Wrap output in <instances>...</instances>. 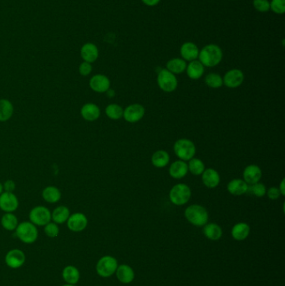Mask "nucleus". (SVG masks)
Returning <instances> with one entry per match:
<instances>
[{
	"instance_id": "nucleus-36",
	"label": "nucleus",
	"mask_w": 285,
	"mask_h": 286,
	"mask_svg": "<svg viewBox=\"0 0 285 286\" xmlns=\"http://www.w3.org/2000/svg\"><path fill=\"white\" fill-rule=\"evenodd\" d=\"M266 192H267V188L265 187L264 184L259 182H257V183H254V184L248 185L247 193L253 194L257 198H262L266 194Z\"/></svg>"
},
{
	"instance_id": "nucleus-47",
	"label": "nucleus",
	"mask_w": 285,
	"mask_h": 286,
	"mask_svg": "<svg viewBox=\"0 0 285 286\" xmlns=\"http://www.w3.org/2000/svg\"><path fill=\"white\" fill-rule=\"evenodd\" d=\"M74 286V285H69V284H66V285H64V286Z\"/></svg>"
},
{
	"instance_id": "nucleus-2",
	"label": "nucleus",
	"mask_w": 285,
	"mask_h": 286,
	"mask_svg": "<svg viewBox=\"0 0 285 286\" xmlns=\"http://www.w3.org/2000/svg\"><path fill=\"white\" fill-rule=\"evenodd\" d=\"M15 231L16 237L21 242L27 244L35 243L39 236L37 226H35L30 221H23L19 223Z\"/></svg>"
},
{
	"instance_id": "nucleus-35",
	"label": "nucleus",
	"mask_w": 285,
	"mask_h": 286,
	"mask_svg": "<svg viewBox=\"0 0 285 286\" xmlns=\"http://www.w3.org/2000/svg\"><path fill=\"white\" fill-rule=\"evenodd\" d=\"M205 83L207 84V87L213 89H218L222 87L223 81L221 75L217 74V73H210L206 75L205 77Z\"/></svg>"
},
{
	"instance_id": "nucleus-41",
	"label": "nucleus",
	"mask_w": 285,
	"mask_h": 286,
	"mask_svg": "<svg viewBox=\"0 0 285 286\" xmlns=\"http://www.w3.org/2000/svg\"><path fill=\"white\" fill-rule=\"evenodd\" d=\"M266 194L268 195V198L271 200L278 199L281 196L279 188H276V187H272V188H268L267 192H266Z\"/></svg>"
},
{
	"instance_id": "nucleus-45",
	"label": "nucleus",
	"mask_w": 285,
	"mask_h": 286,
	"mask_svg": "<svg viewBox=\"0 0 285 286\" xmlns=\"http://www.w3.org/2000/svg\"><path fill=\"white\" fill-rule=\"evenodd\" d=\"M106 93H107V96L110 97V98H112V97H114L115 95V90L110 89V88L109 90H107Z\"/></svg>"
},
{
	"instance_id": "nucleus-15",
	"label": "nucleus",
	"mask_w": 285,
	"mask_h": 286,
	"mask_svg": "<svg viewBox=\"0 0 285 286\" xmlns=\"http://www.w3.org/2000/svg\"><path fill=\"white\" fill-rule=\"evenodd\" d=\"M199 51L198 46L196 44L193 42H185L181 44L180 48V53H181V59H183L185 61H196L198 59Z\"/></svg>"
},
{
	"instance_id": "nucleus-13",
	"label": "nucleus",
	"mask_w": 285,
	"mask_h": 286,
	"mask_svg": "<svg viewBox=\"0 0 285 286\" xmlns=\"http://www.w3.org/2000/svg\"><path fill=\"white\" fill-rule=\"evenodd\" d=\"M145 115V108L140 104L130 105L123 111V118L129 123H135L141 121Z\"/></svg>"
},
{
	"instance_id": "nucleus-27",
	"label": "nucleus",
	"mask_w": 285,
	"mask_h": 286,
	"mask_svg": "<svg viewBox=\"0 0 285 286\" xmlns=\"http://www.w3.org/2000/svg\"><path fill=\"white\" fill-rule=\"evenodd\" d=\"M15 112L12 102L7 99H0V122H5L11 119Z\"/></svg>"
},
{
	"instance_id": "nucleus-43",
	"label": "nucleus",
	"mask_w": 285,
	"mask_h": 286,
	"mask_svg": "<svg viewBox=\"0 0 285 286\" xmlns=\"http://www.w3.org/2000/svg\"><path fill=\"white\" fill-rule=\"evenodd\" d=\"M141 2L144 3L145 5L154 7L157 5L161 2V0H141Z\"/></svg>"
},
{
	"instance_id": "nucleus-4",
	"label": "nucleus",
	"mask_w": 285,
	"mask_h": 286,
	"mask_svg": "<svg viewBox=\"0 0 285 286\" xmlns=\"http://www.w3.org/2000/svg\"><path fill=\"white\" fill-rule=\"evenodd\" d=\"M174 153L181 161H189L196 154V147L189 139L181 138L177 140L174 147Z\"/></svg>"
},
{
	"instance_id": "nucleus-38",
	"label": "nucleus",
	"mask_w": 285,
	"mask_h": 286,
	"mask_svg": "<svg viewBox=\"0 0 285 286\" xmlns=\"http://www.w3.org/2000/svg\"><path fill=\"white\" fill-rule=\"evenodd\" d=\"M270 10L276 15H284L285 13V0H271Z\"/></svg>"
},
{
	"instance_id": "nucleus-3",
	"label": "nucleus",
	"mask_w": 285,
	"mask_h": 286,
	"mask_svg": "<svg viewBox=\"0 0 285 286\" xmlns=\"http://www.w3.org/2000/svg\"><path fill=\"white\" fill-rule=\"evenodd\" d=\"M184 214L188 222L197 227L204 226L208 221V213L207 209L202 205H190L186 208Z\"/></svg>"
},
{
	"instance_id": "nucleus-1",
	"label": "nucleus",
	"mask_w": 285,
	"mask_h": 286,
	"mask_svg": "<svg viewBox=\"0 0 285 286\" xmlns=\"http://www.w3.org/2000/svg\"><path fill=\"white\" fill-rule=\"evenodd\" d=\"M222 50L218 44H209L199 51L198 61L204 67H215L222 60Z\"/></svg>"
},
{
	"instance_id": "nucleus-30",
	"label": "nucleus",
	"mask_w": 285,
	"mask_h": 286,
	"mask_svg": "<svg viewBox=\"0 0 285 286\" xmlns=\"http://www.w3.org/2000/svg\"><path fill=\"white\" fill-rule=\"evenodd\" d=\"M187 68V61L181 58H173L167 61V69L174 75L184 72Z\"/></svg>"
},
{
	"instance_id": "nucleus-46",
	"label": "nucleus",
	"mask_w": 285,
	"mask_h": 286,
	"mask_svg": "<svg viewBox=\"0 0 285 286\" xmlns=\"http://www.w3.org/2000/svg\"><path fill=\"white\" fill-rule=\"evenodd\" d=\"M3 192V183L0 182V194H2Z\"/></svg>"
},
{
	"instance_id": "nucleus-20",
	"label": "nucleus",
	"mask_w": 285,
	"mask_h": 286,
	"mask_svg": "<svg viewBox=\"0 0 285 286\" xmlns=\"http://www.w3.org/2000/svg\"><path fill=\"white\" fill-rule=\"evenodd\" d=\"M188 173V167L187 163L184 161L178 160L173 162L169 168V174L173 178L175 179H181L183 178Z\"/></svg>"
},
{
	"instance_id": "nucleus-14",
	"label": "nucleus",
	"mask_w": 285,
	"mask_h": 286,
	"mask_svg": "<svg viewBox=\"0 0 285 286\" xmlns=\"http://www.w3.org/2000/svg\"><path fill=\"white\" fill-rule=\"evenodd\" d=\"M90 89L96 93H106L110 88V81L107 75L97 74L93 75L89 82Z\"/></svg>"
},
{
	"instance_id": "nucleus-33",
	"label": "nucleus",
	"mask_w": 285,
	"mask_h": 286,
	"mask_svg": "<svg viewBox=\"0 0 285 286\" xmlns=\"http://www.w3.org/2000/svg\"><path fill=\"white\" fill-rule=\"evenodd\" d=\"M187 167H188V171L194 176L202 175L205 170V165L202 160L194 158V157L189 160Z\"/></svg>"
},
{
	"instance_id": "nucleus-24",
	"label": "nucleus",
	"mask_w": 285,
	"mask_h": 286,
	"mask_svg": "<svg viewBox=\"0 0 285 286\" xmlns=\"http://www.w3.org/2000/svg\"><path fill=\"white\" fill-rule=\"evenodd\" d=\"M70 215L68 207L65 205L58 206L51 212V221L57 224H63L67 222Z\"/></svg>"
},
{
	"instance_id": "nucleus-18",
	"label": "nucleus",
	"mask_w": 285,
	"mask_h": 286,
	"mask_svg": "<svg viewBox=\"0 0 285 286\" xmlns=\"http://www.w3.org/2000/svg\"><path fill=\"white\" fill-rule=\"evenodd\" d=\"M81 56L84 61L90 64L94 63L99 57L98 47L95 44H85L81 47Z\"/></svg>"
},
{
	"instance_id": "nucleus-9",
	"label": "nucleus",
	"mask_w": 285,
	"mask_h": 286,
	"mask_svg": "<svg viewBox=\"0 0 285 286\" xmlns=\"http://www.w3.org/2000/svg\"><path fill=\"white\" fill-rule=\"evenodd\" d=\"M67 227L69 230L74 233H80L87 228L88 226V219L87 215L83 213H75L70 214L69 219L67 220Z\"/></svg>"
},
{
	"instance_id": "nucleus-21",
	"label": "nucleus",
	"mask_w": 285,
	"mask_h": 286,
	"mask_svg": "<svg viewBox=\"0 0 285 286\" xmlns=\"http://www.w3.org/2000/svg\"><path fill=\"white\" fill-rule=\"evenodd\" d=\"M248 184L243 179L232 180L228 182V191L229 194L233 196H241L247 194L248 192Z\"/></svg>"
},
{
	"instance_id": "nucleus-23",
	"label": "nucleus",
	"mask_w": 285,
	"mask_h": 286,
	"mask_svg": "<svg viewBox=\"0 0 285 286\" xmlns=\"http://www.w3.org/2000/svg\"><path fill=\"white\" fill-rule=\"evenodd\" d=\"M205 67L198 60L193 61L187 65V75L192 80H198L204 74Z\"/></svg>"
},
{
	"instance_id": "nucleus-44",
	"label": "nucleus",
	"mask_w": 285,
	"mask_h": 286,
	"mask_svg": "<svg viewBox=\"0 0 285 286\" xmlns=\"http://www.w3.org/2000/svg\"><path fill=\"white\" fill-rule=\"evenodd\" d=\"M285 180L282 179L281 182H280V187H279V190H280V194H281V196H285Z\"/></svg>"
},
{
	"instance_id": "nucleus-37",
	"label": "nucleus",
	"mask_w": 285,
	"mask_h": 286,
	"mask_svg": "<svg viewBox=\"0 0 285 286\" xmlns=\"http://www.w3.org/2000/svg\"><path fill=\"white\" fill-rule=\"evenodd\" d=\"M44 234H46V236L49 238L54 239V238L58 237L60 234L59 224L51 221L49 223H47L46 225L44 226Z\"/></svg>"
},
{
	"instance_id": "nucleus-5",
	"label": "nucleus",
	"mask_w": 285,
	"mask_h": 286,
	"mask_svg": "<svg viewBox=\"0 0 285 286\" xmlns=\"http://www.w3.org/2000/svg\"><path fill=\"white\" fill-rule=\"evenodd\" d=\"M192 196L191 188L183 183H178L173 186L169 192V199L173 204L182 206L186 204Z\"/></svg>"
},
{
	"instance_id": "nucleus-34",
	"label": "nucleus",
	"mask_w": 285,
	"mask_h": 286,
	"mask_svg": "<svg viewBox=\"0 0 285 286\" xmlns=\"http://www.w3.org/2000/svg\"><path fill=\"white\" fill-rule=\"evenodd\" d=\"M124 109L117 104H110L106 108V114L107 117L111 120H119L123 117Z\"/></svg>"
},
{
	"instance_id": "nucleus-7",
	"label": "nucleus",
	"mask_w": 285,
	"mask_h": 286,
	"mask_svg": "<svg viewBox=\"0 0 285 286\" xmlns=\"http://www.w3.org/2000/svg\"><path fill=\"white\" fill-rule=\"evenodd\" d=\"M157 85L161 90L170 93L176 90L178 81L176 75L167 69H162L159 71L157 75Z\"/></svg>"
},
{
	"instance_id": "nucleus-17",
	"label": "nucleus",
	"mask_w": 285,
	"mask_h": 286,
	"mask_svg": "<svg viewBox=\"0 0 285 286\" xmlns=\"http://www.w3.org/2000/svg\"><path fill=\"white\" fill-rule=\"evenodd\" d=\"M81 115L87 122H95L101 116V109L95 103H86L81 107Z\"/></svg>"
},
{
	"instance_id": "nucleus-19",
	"label": "nucleus",
	"mask_w": 285,
	"mask_h": 286,
	"mask_svg": "<svg viewBox=\"0 0 285 286\" xmlns=\"http://www.w3.org/2000/svg\"><path fill=\"white\" fill-rule=\"evenodd\" d=\"M202 181L207 188H215L220 183V175L215 169L207 168L202 173Z\"/></svg>"
},
{
	"instance_id": "nucleus-40",
	"label": "nucleus",
	"mask_w": 285,
	"mask_h": 286,
	"mask_svg": "<svg viewBox=\"0 0 285 286\" xmlns=\"http://www.w3.org/2000/svg\"><path fill=\"white\" fill-rule=\"evenodd\" d=\"M79 69L80 75H82V76H88L92 72V65L90 63H88V62H86V61H83L79 66V69Z\"/></svg>"
},
{
	"instance_id": "nucleus-39",
	"label": "nucleus",
	"mask_w": 285,
	"mask_h": 286,
	"mask_svg": "<svg viewBox=\"0 0 285 286\" xmlns=\"http://www.w3.org/2000/svg\"><path fill=\"white\" fill-rule=\"evenodd\" d=\"M253 5L257 11L267 13L270 10V3L268 0H253Z\"/></svg>"
},
{
	"instance_id": "nucleus-28",
	"label": "nucleus",
	"mask_w": 285,
	"mask_h": 286,
	"mask_svg": "<svg viewBox=\"0 0 285 286\" xmlns=\"http://www.w3.org/2000/svg\"><path fill=\"white\" fill-rule=\"evenodd\" d=\"M250 234V227L246 222H239L232 228V236L234 240L242 241Z\"/></svg>"
},
{
	"instance_id": "nucleus-31",
	"label": "nucleus",
	"mask_w": 285,
	"mask_h": 286,
	"mask_svg": "<svg viewBox=\"0 0 285 286\" xmlns=\"http://www.w3.org/2000/svg\"><path fill=\"white\" fill-rule=\"evenodd\" d=\"M203 228V234L208 240L216 241L222 237V230L220 226L216 223H207L205 224Z\"/></svg>"
},
{
	"instance_id": "nucleus-32",
	"label": "nucleus",
	"mask_w": 285,
	"mask_h": 286,
	"mask_svg": "<svg viewBox=\"0 0 285 286\" xmlns=\"http://www.w3.org/2000/svg\"><path fill=\"white\" fill-rule=\"evenodd\" d=\"M18 224V218L13 213H5L1 218V225L7 231H15Z\"/></svg>"
},
{
	"instance_id": "nucleus-42",
	"label": "nucleus",
	"mask_w": 285,
	"mask_h": 286,
	"mask_svg": "<svg viewBox=\"0 0 285 286\" xmlns=\"http://www.w3.org/2000/svg\"><path fill=\"white\" fill-rule=\"evenodd\" d=\"M3 192H9V193H14L16 185L15 182L13 180H7L3 182Z\"/></svg>"
},
{
	"instance_id": "nucleus-16",
	"label": "nucleus",
	"mask_w": 285,
	"mask_h": 286,
	"mask_svg": "<svg viewBox=\"0 0 285 286\" xmlns=\"http://www.w3.org/2000/svg\"><path fill=\"white\" fill-rule=\"evenodd\" d=\"M242 177L248 185L259 182L262 177V170L257 165H248L242 173Z\"/></svg>"
},
{
	"instance_id": "nucleus-22",
	"label": "nucleus",
	"mask_w": 285,
	"mask_h": 286,
	"mask_svg": "<svg viewBox=\"0 0 285 286\" xmlns=\"http://www.w3.org/2000/svg\"><path fill=\"white\" fill-rule=\"evenodd\" d=\"M62 278L66 283L75 286L80 281L81 273L75 266L67 265L63 269Z\"/></svg>"
},
{
	"instance_id": "nucleus-11",
	"label": "nucleus",
	"mask_w": 285,
	"mask_h": 286,
	"mask_svg": "<svg viewBox=\"0 0 285 286\" xmlns=\"http://www.w3.org/2000/svg\"><path fill=\"white\" fill-rule=\"evenodd\" d=\"M20 202L14 193L3 192L0 194V209L4 213H14L17 210Z\"/></svg>"
},
{
	"instance_id": "nucleus-8",
	"label": "nucleus",
	"mask_w": 285,
	"mask_h": 286,
	"mask_svg": "<svg viewBox=\"0 0 285 286\" xmlns=\"http://www.w3.org/2000/svg\"><path fill=\"white\" fill-rule=\"evenodd\" d=\"M29 221L35 226L44 227L51 222V212L44 206H36L29 212Z\"/></svg>"
},
{
	"instance_id": "nucleus-29",
	"label": "nucleus",
	"mask_w": 285,
	"mask_h": 286,
	"mask_svg": "<svg viewBox=\"0 0 285 286\" xmlns=\"http://www.w3.org/2000/svg\"><path fill=\"white\" fill-rule=\"evenodd\" d=\"M170 162V156L164 150H158L155 152L152 156V163L157 168H165Z\"/></svg>"
},
{
	"instance_id": "nucleus-6",
	"label": "nucleus",
	"mask_w": 285,
	"mask_h": 286,
	"mask_svg": "<svg viewBox=\"0 0 285 286\" xmlns=\"http://www.w3.org/2000/svg\"><path fill=\"white\" fill-rule=\"evenodd\" d=\"M118 267L117 260L110 255H106L101 258L95 266L96 273L103 278L110 277L115 274Z\"/></svg>"
},
{
	"instance_id": "nucleus-12",
	"label": "nucleus",
	"mask_w": 285,
	"mask_h": 286,
	"mask_svg": "<svg viewBox=\"0 0 285 286\" xmlns=\"http://www.w3.org/2000/svg\"><path fill=\"white\" fill-rule=\"evenodd\" d=\"M223 85L228 88H237L240 87L244 81V74L241 69H232L228 70L222 77Z\"/></svg>"
},
{
	"instance_id": "nucleus-25",
	"label": "nucleus",
	"mask_w": 285,
	"mask_h": 286,
	"mask_svg": "<svg viewBox=\"0 0 285 286\" xmlns=\"http://www.w3.org/2000/svg\"><path fill=\"white\" fill-rule=\"evenodd\" d=\"M115 274H116V277L118 279V281L123 284H129L132 282L134 277H135V274H134L132 267H130L127 264H121V265L118 266L116 271H115Z\"/></svg>"
},
{
	"instance_id": "nucleus-10",
	"label": "nucleus",
	"mask_w": 285,
	"mask_h": 286,
	"mask_svg": "<svg viewBox=\"0 0 285 286\" xmlns=\"http://www.w3.org/2000/svg\"><path fill=\"white\" fill-rule=\"evenodd\" d=\"M25 254L21 249H14L6 254L4 261L6 265L10 269H17L21 268L25 263Z\"/></svg>"
},
{
	"instance_id": "nucleus-26",
	"label": "nucleus",
	"mask_w": 285,
	"mask_h": 286,
	"mask_svg": "<svg viewBox=\"0 0 285 286\" xmlns=\"http://www.w3.org/2000/svg\"><path fill=\"white\" fill-rule=\"evenodd\" d=\"M61 192L57 187L48 186L42 191V198L48 203H56L61 199Z\"/></svg>"
}]
</instances>
